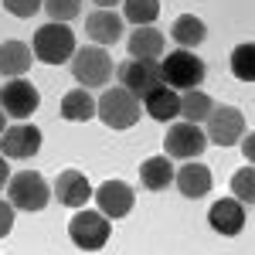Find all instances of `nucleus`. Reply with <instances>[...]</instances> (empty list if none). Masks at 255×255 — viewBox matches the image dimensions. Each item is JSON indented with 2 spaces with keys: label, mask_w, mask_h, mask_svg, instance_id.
Wrapping results in <instances>:
<instances>
[{
  "label": "nucleus",
  "mask_w": 255,
  "mask_h": 255,
  "mask_svg": "<svg viewBox=\"0 0 255 255\" xmlns=\"http://www.w3.org/2000/svg\"><path fill=\"white\" fill-rule=\"evenodd\" d=\"M38 106H41V92L31 85V82H24V75L14 79V82H7V85L0 89V109H3L7 116L27 119Z\"/></svg>",
  "instance_id": "nucleus-9"
},
{
  "label": "nucleus",
  "mask_w": 255,
  "mask_h": 255,
  "mask_svg": "<svg viewBox=\"0 0 255 255\" xmlns=\"http://www.w3.org/2000/svg\"><path fill=\"white\" fill-rule=\"evenodd\" d=\"M92 3H96V7H116L119 0H92Z\"/></svg>",
  "instance_id": "nucleus-31"
},
{
  "label": "nucleus",
  "mask_w": 255,
  "mask_h": 255,
  "mask_svg": "<svg viewBox=\"0 0 255 255\" xmlns=\"http://www.w3.org/2000/svg\"><path fill=\"white\" fill-rule=\"evenodd\" d=\"M44 10H48V17L65 24V20H75L82 14V0H44L41 3Z\"/></svg>",
  "instance_id": "nucleus-26"
},
{
  "label": "nucleus",
  "mask_w": 255,
  "mask_h": 255,
  "mask_svg": "<svg viewBox=\"0 0 255 255\" xmlns=\"http://www.w3.org/2000/svg\"><path fill=\"white\" fill-rule=\"evenodd\" d=\"M61 116L68 119V123H89V119L96 116V99L89 96L85 89H72V92H65L61 96Z\"/></svg>",
  "instance_id": "nucleus-21"
},
{
  "label": "nucleus",
  "mask_w": 255,
  "mask_h": 255,
  "mask_svg": "<svg viewBox=\"0 0 255 255\" xmlns=\"http://www.w3.org/2000/svg\"><path fill=\"white\" fill-rule=\"evenodd\" d=\"M3 129H7V113L0 109V136H3Z\"/></svg>",
  "instance_id": "nucleus-32"
},
{
  "label": "nucleus",
  "mask_w": 255,
  "mask_h": 255,
  "mask_svg": "<svg viewBox=\"0 0 255 255\" xmlns=\"http://www.w3.org/2000/svg\"><path fill=\"white\" fill-rule=\"evenodd\" d=\"M139 180H143V187H150V191H167L170 184H174V163L170 157H150L139 163Z\"/></svg>",
  "instance_id": "nucleus-19"
},
{
  "label": "nucleus",
  "mask_w": 255,
  "mask_h": 255,
  "mask_svg": "<svg viewBox=\"0 0 255 255\" xmlns=\"http://www.w3.org/2000/svg\"><path fill=\"white\" fill-rule=\"evenodd\" d=\"M7 201L17 211H44L51 201V187L38 170H20L7 180Z\"/></svg>",
  "instance_id": "nucleus-3"
},
{
  "label": "nucleus",
  "mask_w": 255,
  "mask_h": 255,
  "mask_svg": "<svg viewBox=\"0 0 255 255\" xmlns=\"http://www.w3.org/2000/svg\"><path fill=\"white\" fill-rule=\"evenodd\" d=\"M160 68H163V82L170 85V89H197L201 82H204V61L191 55L187 48H180V51H170L167 58L160 61Z\"/></svg>",
  "instance_id": "nucleus-7"
},
{
  "label": "nucleus",
  "mask_w": 255,
  "mask_h": 255,
  "mask_svg": "<svg viewBox=\"0 0 255 255\" xmlns=\"http://www.w3.org/2000/svg\"><path fill=\"white\" fill-rule=\"evenodd\" d=\"M204 123H208L204 136L211 143H218V146H235L238 136L245 133V116L235 106H211V113H208Z\"/></svg>",
  "instance_id": "nucleus-8"
},
{
  "label": "nucleus",
  "mask_w": 255,
  "mask_h": 255,
  "mask_svg": "<svg viewBox=\"0 0 255 255\" xmlns=\"http://www.w3.org/2000/svg\"><path fill=\"white\" fill-rule=\"evenodd\" d=\"M232 72H235L238 82H252L255 79V48L245 41L232 51Z\"/></svg>",
  "instance_id": "nucleus-24"
},
{
  "label": "nucleus",
  "mask_w": 255,
  "mask_h": 255,
  "mask_svg": "<svg viewBox=\"0 0 255 255\" xmlns=\"http://www.w3.org/2000/svg\"><path fill=\"white\" fill-rule=\"evenodd\" d=\"M174 180H177V191L184 197H191V201H197V197H204L211 191V170L204 163H184L174 174Z\"/></svg>",
  "instance_id": "nucleus-18"
},
{
  "label": "nucleus",
  "mask_w": 255,
  "mask_h": 255,
  "mask_svg": "<svg viewBox=\"0 0 255 255\" xmlns=\"http://www.w3.org/2000/svg\"><path fill=\"white\" fill-rule=\"evenodd\" d=\"M96 201H99V211L106 218H126L133 211V204H136L133 187L126 180H106L96 191Z\"/></svg>",
  "instance_id": "nucleus-12"
},
{
  "label": "nucleus",
  "mask_w": 255,
  "mask_h": 255,
  "mask_svg": "<svg viewBox=\"0 0 255 255\" xmlns=\"http://www.w3.org/2000/svg\"><path fill=\"white\" fill-rule=\"evenodd\" d=\"M7 180H10V163H7V157L0 153V187H3Z\"/></svg>",
  "instance_id": "nucleus-30"
},
{
  "label": "nucleus",
  "mask_w": 255,
  "mask_h": 255,
  "mask_svg": "<svg viewBox=\"0 0 255 255\" xmlns=\"http://www.w3.org/2000/svg\"><path fill=\"white\" fill-rule=\"evenodd\" d=\"M208 221H211V228L218 235H238L245 228V208H242L238 197H221L218 204H211Z\"/></svg>",
  "instance_id": "nucleus-13"
},
{
  "label": "nucleus",
  "mask_w": 255,
  "mask_h": 255,
  "mask_svg": "<svg viewBox=\"0 0 255 255\" xmlns=\"http://www.w3.org/2000/svg\"><path fill=\"white\" fill-rule=\"evenodd\" d=\"M31 61H34V51L24 41H3L0 44V75L20 79L31 72Z\"/></svg>",
  "instance_id": "nucleus-16"
},
{
  "label": "nucleus",
  "mask_w": 255,
  "mask_h": 255,
  "mask_svg": "<svg viewBox=\"0 0 255 255\" xmlns=\"http://www.w3.org/2000/svg\"><path fill=\"white\" fill-rule=\"evenodd\" d=\"M129 55L133 58H160L163 55V31L143 24L129 34Z\"/></svg>",
  "instance_id": "nucleus-20"
},
{
  "label": "nucleus",
  "mask_w": 255,
  "mask_h": 255,
  "mask_svg": "<svg viewBox=\"0 0 255 255\" xmlns=\"http://www.w3.org/2000/svg\"><path fill=\"white\" fill-rule=\"evenodd\" d=\"M41 150V129L31 123H17V126H7L3 136H0V153L7 160H27Z\"/></svg>",
  "instance_id": "nucleus-11"
},
{
  "label": "nucleus",
  "mask_w": 255,
  "mask_h": 255,
  "mask_svg": "<svg viewBox=\"0 0 255 255\" xmlns=\"http://www.w3.org/2000/svg\"><path fill=\"white\" fill-rule=\"evenodd\" d=\"M139 113H143V106H139V99L129 92V89H123V85H113V89H106L102 99L96 102V116L109 126V129H129V126H136Z\"/></svg>",
  "instance_id": "nucleus-1"
},
{
  "label": "nucleus",
  "mask_w": 255,
  "mask_h": 255,
  "mask_svg": "<svg viewBox=\"0 0 255 255\" xmlns=\"http://www.w3.org/2000/svg\"><path fill=\"white\" fill-rule=\"evenodd\" d=\"M211 96L208 92H201V89H184V96H180V116L187 119V123H204L208 113H211Z\"/></svg>",
  "instance_id": "nucleus-23"
},
{
  "label": "nucleus",
  "mask_w": 255,
  "mask_h": 255,
  "mask_svg": "<svg viewBox=\"0 0 255 255\" xmlns=\"http://www.w3.org/2000/svg\"><path fill=\"white\" fill-rule=\"evenodd\" d=\"M170 38L180 44V48H197L201 41L208 38V27H204V20L194 17V14H180L174 20V27H170Z\"/></svg>",
  "instance_id": "nucleus-22"
},
{
  "label": "nucleus",
  "mask_w": 255,
  "mask_h": 255,
  "mask_svg": "<svg viewBox=\"0 0 255 255\" xmlns=\"http://www.w3.org/2000/svg\"><path fill=\"white\" fill-rule=\"evenodd\" d=\"M204 146H208V136H204V129H197V123H187L184 119V123L170 126V133H167V157L170 160L201 157Z\"/></svg>",
  "instance_id": "nucleus-10"
},
{
  "label": "nucleus",
  "mask_w": 255,
  "mask_h": 255,
  "mask_svg": "<svg viewBox=\"0 0 255 255\" xmlns=\"http://www.w3.org/2000/svg\"><path fill=\"white\" fill-rule=\"evenodd\" d=\"M31 51L44 65H65V61H72V55H75V34H72V27L51 20V24H44V27L34 31Z\"/></svg>",
  "instance_id": "nucleus-2"
},
{
  "label": "nucleus",
  "mask_w": 255,
  "mask_h": 255,
  "mask_svg": "<svg viewBox=\"0 0 255 255\" xmlns=\"http://www.w3.org/2000/svg\"><path fill=\"white\" fill-rule=\"evenodd\" d=\"M55 197L65 208H82L89 197H92V187H89V177L82 170H61L58 180H55Z\"/></svg>",
  "instance_id": "nucleus-15"
},
{
  "label": "nucleus",
  "mask_w": 255,
  "mask_h": 255,
  "mask_svg": "<svg viewBox=\"0 0 255 255\" xmlns=\"http://www.w3.org/2000/svg\"><path fill=\"white\" fill-rule=\"evenodd\" d=\"M109 235H113V225H109V218L102 215V211H85L82 208L79 215L72 218V225H68V238H72V245L82 249V252L106 249Z\"/></svg>",
  "instance_id": "nucleus-5"
},
{
  "label": "nucleus",
  "mask_w": 255,
  "mask_h": 255,
  "mask_svg": "<svg viewBox=\"0 0 255 255\" xmlns=\"http://www.w3.org/2000/svg\"><path fill=\"white\" fill-rule=\"evenodd\" d=\"M85 31L96 44H116L123 38V17H119L113 7H99L85 17Z\"/></svg>",
  "instance_id": "nucleus-14"
},
{
  "label": "nucleus",
  "mask_w": 255,
  "mask_h": 255,
  "mask_svg": "<svg viewBox=\"0 0 255 255\" xmlns=\"http://www.w3.org/2000/svg\"><path fill=\"white\" fill-rule=\"evenodd\" d=\"M143 109H146V116H150V119L167 123V119L180 116V92L170 89V85H160V89H153V92L143 96Z\"/></svg>",
  "instance_id": "nucleus-17"
},
{
  "label": "nucleus",
  "mask_w": 255,
  "mask_h": 255,
  "mask_svg": "<svg viewBox=\"0 0 255 255\" xmlns=\"http://www.w3.org/2000/svg\"><path fill=\"white\" fill-rule=\"evenodd\" d=\"M10 228H14V204L10 201H0V238L10 235Z\"/></svg>",
  "instance_id": "nucleus-29"
},
{
  "label": "nucleus",
  "mask_w": 255,
  "mask_h": 255,
  "mask_svg": "<svg viewBox=\"0 0 255 255\" xmlns=\"http://www.w3.org/2000/svg\"><path fill=\"white\" fill-rule=\"evenodd\" d=\"M116 72V65L109 58V51H102L99 44H89V48H75L72 55V75L75 82H82L85 89H102L109 85V75Z\"/></svg>",
  "instance_id": "nucleus-4"
},
{
  "label": "nucleus",
  "mask_w": 255,
  "mask_h": 255,
  "mask_svg": "<svg viewBox=\"0 0 255 255\" xmlns=\"http://www.w3.org/2000/svg\"><path fill=\"white\" fill-rule=\"evenodd\" d=\"M232 191H235V197L245 201V204L255 201V170L252 167H242V170L232 177Z\"/></svg>",
  "instance_id": "nucleus-27"
},
{
  "label": "nucleus",
  "mask_w": 255,
  "mask_h": 255,
  "mask_svg": "<svg viewBox=\"0 0 255 255\" xmlns=\"http://www.w3.org/2000/svg\"><path fill=\"white\" fill-rule=\"evenodd\" d=\"M41 3L44 0H3V7H7V14H14V17H34L41 10Z\"/></svg>",
  "instance_id": "nucleus-28"
},
{
  "label": "nucleus",
  "mask_w": 255,
  "mask_h": 255,
  "mask_svg": "<svg viewBox=\"0 0 255 255\" xmlns=\"http://www.w3.org/2000/svg\"><path fill=\"white\" fill-rule=\"evenodd\" d=\"M123 7H126V20H133V24H153L160 14V0H123Z\"/></svg>",
  "instance_id": "nucleus-25"
},
{
  "label": "nucleus",
  "mask_w": 255,
  "mask_h": 255,
  "mask_svg": "<svg viewBox=\"0 0 255 255\" xmlns=\"http://www.w3.org/2000/svg\"><path fill=\"white\" fill-rule=\"evenodd\" d=\"M119 85L129 89L136 99H143L146 92H153L163 85V68H160V58H129L116 68Z\"/></svg>",
  "instance_id": "nucleus-6"
}]
</instances>
